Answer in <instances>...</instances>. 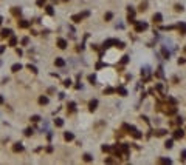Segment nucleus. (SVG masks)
Wrapping results in <instances>:
<instances>
[{
  "label": "nucleus",
  "mask_w": 186,
  "mask_h": 165,
  "mask_svg": "<svg viewBox=\"0 0 186 165\" xmlns=\"http://www.w3.org/2000/svg\"><path fill=\"white\" fill-rule=\"evenodd\" d=\"M116 46H118V48H120V49H122V48H124V43H122V42H118V43H116Z\"/></svg>",
  "instance_id": "obj_36"
},
{
  "label": "nucleus",
  "mask_w": 186,
  "mask_h": 165,
  "mask_svg": "<svg viewBox=\"0 0 186 165\" xmlns=\"http://www.w3.org/2000/svg\"><path fill=\"white\" fill-rule=\"evenodd\" d=\"M3 102H5V99H3V96H0V105H2Z\"/></svg>",
  "instance_id": "obj_50"
},
{
  "label": "nucleus",
  "mask_w": 186,
  "mask_h": 165,
  "mask_svg": "<svg viewBox=\"0 0 186 165\" xmlns=\"http://www.w3.org/2000/svg\"><path fill=\"white\" fill-rule=\"evenodd\" d=\"M20 70H22V65H20V63H14V65L11 66V71H12V73H19Z\"/></svg>",
  "instance_id": "obj_12"
},
{
  "label": "nucleus",
  "mask_w": 186,
  "mask_h": 165,
  "mask_svg": "<svg viewBox=\"0 0 186 165\" xmlns=\"http://www.w3.org/2000/svg\"><path fill=\"white\" fill-rule=\"evenodd\" d=\"M175 9L177 11H183V6H181V5H175Z\"/></svg>",
  "instance_id": "obj_43"
},
{
  "label": "nucleus",
  "mask_w": 186,
  "mask_h": 165,
  "mask_svg": "<svg viewBox=\"0 0 186 165\" xmlns=\"http://www.w3.org/2000/svg\"><path fill=\"white\" fill-rule=\"evenodd\" d=\"M39 103L40 105H46V103H48V97H46V96H40L39 97Z\"/></svg>",
  "instance_id": "obj_15"
},
{
  "label": "nucleus",
  "mask_w": 186,
  "mask_h": 165,
  "mask_svg": "<svg viewBox=\"0 0 186 165\" xmlns=\"http://www.w3.org/2000/svg\"><path fill=\"white\" fill-rule=\"evenodd\" d=\"M45 9H46V14H50V16H53V14H54V11H53V6H46Z\"/></svg>",
  "instance_id": "obj_27"
},
{
  "label": "nucleus",
  "mask_w": 186,
  "mask_h": 165,
  "mask_svg": "<svg viewBox=\"0 0 186 165\" xmlns=\"http://www.w3.org/2000/svg\"><path fill=\"white\" fill-rule=\"evenodd\" d=\"M88 80H90L92 83H95V80H96V79H95V76H88Z\"/></svg>",
  "instance_id": "obj_42"
},
{
  "label": "nucleus",
  "mask_w": 186,
  "mask_h": 165,
  "mask_svg": "<svg viewBox=\"0 0 186 165\" xmlns=\"http://www.w3.org/2000/svg\"><path fill=\"white\" fill-rule=\"evenodd\" d=\"M33 134V128H27L25 130V136H31Z\"/></svg>",
  "instance_id": "obj_33"
},
{
  "label": "nucleus",
  "mask_w": 186,
  "mask_h": 165,
  "mask_svg": "<svg viewBox=\"0 0 186 165\" xmlns=\"http://www.w3.org/2000/svg\"><path fill=\"white\" fill-rule=\"evenodd\" d=\"M67 108H68V111H74V110H76V103L74 102H68Z\"/></svg>",
  "instance_id": "obj_19"
},
{
  "label": "nucleus",
  "mask_w": 186,
  "mask_h": 165,
  "mask_svg": "<svg viewBox=\"0 0 186 165\" xmlns=\"http://www.w3.org/2000/svg\"><path fill=\"white\" fill-rule=\"evenodd\" d=\"M54 65H56V66H64L65 60H64V59H61V57H57L56 60H54Z\"/></svg>",
  "instance_id": "obj_13"
},
{
  "label": "nucleus",
  "mask_w": 186,
  "mask_h": 165,
  "mask_svg": "<svg viewBox=\"0 0 186 165\" xmlns=\"http://www.w3.org/2000/svg\"><path fill=\"white\" fill-rule=\"evenodd\" d=\"M147 28H149V25L146 22H137V20H135V31L137 32H143V31H146Z\"/></svg>",
  "instance_id": "obj_1"
},
{
  "label": "nucleus",
  "mask_w": 186,
  "mask_h": 165,
  "mask_svg": "<svg viewBox=\"0 0 186 165\" xmlns=\"http://www.w3.org/2000/svg\"><path fill=\"white\" fill-rule=\"evenodd\" d=\"M185 53H186V46H185Z\"/></svg>",
  "instance_id": "obj_52"
},
{
  "label": "nucleus",
  "mask_w": 186,
  "mask_h": 165,
  "mask_svg": "<svg viewBox=\"0 0 186 165\" xmlns=\"http://www.w3.org/2000/svg\"><path fill=\"white\" fill-rule=\"evenodd\" d=\"M160 162H161V164H172V160L167 159V157H161V159H160Z\"/></svg>",
  "instance_id": "obj_26"
},
{
  "label": "nucleus",
  "mask_w": 186,
  "mask_h": 165,
  "mask_svg": "<svg viewBox=\"0 0 186 165\" xmlns=\"http://www.w3.org/2000/svg\"><path fill=\"white\" fill-rule=\"evenodd\" d=\"M82 159H84V162H92L93 160V157H92V154H88V153H85L82 156Z\"/></svg>",
  "instance_id": "obj_16"
},
{
  "label": "nucleus",
  "mask_w": 186,
  "mask_h": 165,
  "mask_svg": "<svg viewBox=\"0 0 186 165\" xmlns=\"http://www.w3.org/2000/svg\"><path fill=\"white\" fill-rule=\"evenodd\" d=\"M166 133H167L166 130H158V131H157V136H164Z\"/></svg>",
  "instance_id": "obj_32"
},
{
  "label": "nucleus",
  "mask_w": 186,
  "mask_h": 165,
  "mask_svg": "<svg viewBox=\"0 0 186 165\" xmlns=\"http://www.w3.org/2000/svg\"><path fill=\"white\" fill-rule=\"evenodd\" d=\"M164 147H166V148H172V147H174V141H172V139L166 141V142H164Z\"/></svg>",
  "instance_id": "obj_21"
},
{
  "label": "nucleus",
  "mask_w": 186,
  "mask_h": 165,
  "mask_svg": "<svg viewBox=\"0 0 186 165\" xmlns=\"http://www.w3.org/2000/svg\"><path fill=\"white\" fill-rule=\"evenodd\" d=\"M178 29H180L181 34H185V32H186V23H185V22H180V23H178Z\"/></svg>",
  "instance_id": "obj_14"
},
{
  "label": "nucleus",
  "mask_w": 186,
  "mask_h": 165,
  "mask_svg": "<svg viewBox=\"0 0 186 165\" xmlns=\"http://www.w3.org/2000/svg\"><path fill=\"white\" fill-rule=\"evenodd\" d=\"M28 26H29V23L27 20H20L19 22V28H28Z\"/></svg>",
  "instance_id": "obj_18"
},
{
  "label": "nucleus",
  "mask_w": 186,
  "mask_h": 165,
  "mask_svg": "<svg viewBox=\"0 0 186 165\" xmlns=\"http://www.w3.org/2000/svg\"><path fill=\"white\" fill-rule=\"evenodd\" d=\"M115 91L118 93V94H121V96H127V90H126L124 86H118Z\"/></svg>",
  "instance_id": "obj_11"
},
{
  "label": "nucleus",
  "mask_w": 186,
  "mask_h": 165,
  "mask_svg": "<svg viewBox=\"0 0 186 165\" xmlns=\"http://www.w3.org/2000/svg\"><path fill=\"white\" fill-rule=\"evenodd\" d=\"M161 51H163V56H164V57H166V59H169V53L166 51V48H163V49H161Z\"/></svg>",
  "instance_id": "obj_35"
},
{
  "label": "nucleus",
  "mask_w": 186,
  "mask_h": 165,
  "mask_svg": "<svg viewBox=\"0 0 186 165\" xmlns=\"http://www.w3.org/2000/svg\"><path fill=\"white\" fill-rule=\"evenodd\" d=\"M54 125H56V126H62V125H64V119H61V117H57V119L54 120Z\"/></svg>",
  "instance_id": "obj_20"
},
{
  "label": "nucleus",
  "mask_w": 186,
  "mask_h": 165,
  "mask_svg": "<svg viewBox=\"0 0 186 165\" xmlns=\"http://www.w3.org/2000/svg\"><path fill=\"white\" fill-rule=\"evenodd\" d=\"M39 120H40V116H37V114L31 116V122H39Z\"/></svg>",
  "instance_id": "obj_29"
},
{
  "label": "nucleus",
  "mask_w": 186,
  "mask_h": 165,
  "mask_svg": "<svg viewBox=\"0 0 186 165\" xmlns=\"http://www.w3.org/2000/svg\"><path fill=\"white\" fill-rule=\"evenodd\" d=\"M118 43V40H115V39H109L107 42H104V48H110L112 45H116Z\"/></svg>",
  "instance_id": "obj_6"
},
{
  "label": "nucleus",
  "mask_w": 186,
  "mask_h": 165,
  "mask_svg": "<svg viewBox=\"0 0 186 165\" xmlns=\"http://www.w3.org/2000/svg\"><path fill=\"white\" fill-rule=\"evenodd\" d=\"M17 45V39L14 36H9V46H16Z\"/></svg>",
  "instance_id": "obj_17"
},
{
  "label": "nucleus",
  "mask_w": 186,
  "mask_h": 165,
  "mask_svg": "<svg viewBox=\"0 0 186 165\" xmlns=\"http://www.w3.org/2000/svg\"><path fill=\"white\" fill-rule=\"evenodd\" d=\"M12 14H14V16H20V12H22V11H20V8H12Z\"/></svg>",
  "instance_id": "obj_25"
},
{
  "label": "nucleus",
  "mask_w": 186,
  "mask_h": 165,
  "mask_svg": "<svg viewBox=\"0 0 186 165\" xmlns=\"http://www.w3.org/2000/svg\"><path fill=\"white\" fill-rule=\"evenodd\" d=\"M64 85H65V86H70V85H71V80H70V79H67L65 82H64Z\"/></svg>",
  "instance_id": "obj_40"
},
{
  "label": "nucleus",
  "mask_w": 186,
  "mask_h": 165,
  "mask_svg": "<svg viewBox=\"0 0 186 165\" xmlns=\"http://www.w3.org/2000/svg\"><path fill=\"white\" fill-rule=\"evenodd\" d=\"M146 8H147V2H144V3L140 5V11H146Z\"/></svg>",
  "instance_id": "obj_31"
},
{
  "label": "nucleus",
  "mask_w": 186,
  "mask_h": 165,
  "mask_svg": "<svg viewBox=\"0 0 186 165\" xmlns=\"http://www.w3.org/2000/svg\"><path fill=\"white\" fill-rule=\"evenodd\" d=\"M71 20L78 23V22H81V20H82V17H81V14H78V16H73V17H71Z\"/></svg>",
  "instance_id": "obj_23"
},
{
  "label": "nucleus",
  "mask_w": 186,
  "mask_h": 165,
  "mask_svg": "<svg viewBox=\"0 0 186 165\" xmlns=\"http://www.w3.org/2000/svg\"><path fill=\"white\" fill-rule=\"evenodd\" d=\"M167 100H169V102H171V103H174V105L177 103V100L174 99V97H167Z\"/></svg>",
  "instance_id": "obj_39"
},
{
  "label": "nucleus",
  "mask_w": 186,
  "mask_h": 165,
  "mask_svg": "<svg viewBox=\"0 0 186 165\" xmlns=\"http://www.w3.org/2000/svg\"><path fill=\"white\" fill-rule=\"evenodd\" d=\"M27 68H28L29 71H31V73H33V74H36V73H37V68H36V66H34V65H31V63H29V65L27 66Z\"/></svg>",
  "instance_id": "obj_22"
},
{
  "label": "nucleus",
  "mask_w": 186,
  "mask_h": 165,
  "mask_svg": "<svg viewBox=\"0 0 186 165\" xmlns=\"http://www.w3.org/2000/svg\"><path fill=\"white\" fill-rule=\"evenodd\" d=\"M12 151H14V153H20V151H23V145H22L20 142L14 143V147H12Z\"/></svg>",
  "instance_id": "obj_5"
},
{
  "label": "nucleus",
  "mask_w": 186,
  "mask_h": 165,
  "mask_svg": "<svg viewBox=\"0 0 186 165\" xmlns=\"http://www.w3.org/2000/svg\"><path fill=\"white\" fill-rule=\"evenodd\" d=\"M185 136V131L183 130H175L174 131V139H181Z\"/></svg>",
  "instance_id": "obj_7"
},
{
  "label": "nucleus",
  "mask_w": 186,
  "mask_h": 165,
  "mask_svg": "<svg viewBox=\"0 0 186 165\" xmlns=\"http://www.w3.org/2000/svg\"><path fill=\"white\" fill-rule=\"evenodd\" d=\"M183 63H186V59H178V65H183Z\"/></svg>",
  "instance_id": "obj_41"
},
{
  "label": "nucleus",
  "mask_w": 186,
  "mask_h": 165,
  "mask_svg": "<svg viewBox=\"0 0 186 165\" xmlns=\"http://www.w3.org/2000/svg\"><path fill=\"white\" fill-rule=\"evenodd\" d=\"M127 62H129V56H124L121 59V63H127Z\"/></svg>",
  "instance_id": "obj_34"
},
{
  "label": "nucleus",
  "mask_w": 186,
  "mask_h": 165,
  "mask_svg": "<svg viewBox=\"0 0 186 165\" xmlns=\"http://www.w3.org/2000/svg\"><path fill=\"white\" fill-rule=\"evenodd\" d=\"M181 160H186V150L181 151Z\"/></svg>",
  "instance_id": "obj_38"
},
{
  "label": "nucleus",
  "mask_w": 186,
  "mask_h": 165,
  "mask_svg": "<svg viewBox=\"0 0 186 165\" xmlns=\"http://www.w3.org/2000/svg\"><path fill=\"white\" fill-rule=\"evenodd\" d=\"M28 37H23V39H22V45H28Z\"/></svg>",
  "instance_id": "obj_37"
},
{
  "label": "nucleus",
  "mask_w": 186,
  "mask_h": 165,
  "mask_svg": "<svg viewBox=\"0 0 186 165\" xmlns=\"http://www.w3.org/2000/svg\"><path fill=\"white\" fill-rule=\"evenodd\" d=\"M181 122H183V119H181V117H177V124L181 125Z\"/></svg>",
  "instance_id": "obj_46"
},
{
  "label": "nucleus",
  "mask_w": 186,
  "mask_h": 165,
  "mask_svg": "<svg viewBox=\"0 0 186 165\" xmlns=\"http://www.w3.org/2000/svg\"><path fill=\"white\" fill-rule=\"evenodd\" d=\"M127 9H129V16H127V20H129V22L130 23H135V9H133V8H127Z\"/></svg>",
  "instance_id": "obj_2"
},
{
  "label": "nucleus",
  "mask_w": 186,
  "mask_h": 165,
  "mask_svg": "<svg viewBox=\"0 0 186 165\" xmlns=\"http://www.w3.org/2000/svg\"><path fill=\"white\" fill-rule=\"evenodd\" d=\"M104 93H105V94H112V93H115V90H113V88H110V86H107V88L104 90Z\"/></svg>",
  "instance_id": "obj_28"
},
{
  "label": "nucleus",
  "mask_w": 186,
  "mask_h": 165,
  "mask_svg": "<svg viewBox=\"0 0 186 165\" xmlns=\"http://www.w3.org/2000/svg\"><path fill=\"white\" fill-rule=\"evenodd\" d=\"M64 2H68V0H64Z\"/></svg>",
  "instance_id": "obj_53"
},
{
  "label": "nucleus",
  "mask_w": 186,
  "mask_h": 165,
  "mask_svg": "<svg viewBox=\"0 0 186 165\" xmlns=\"http://www.w3.org/2000/svg\"><path fill=\"white\" fill-rule=\"evenodd\" d=\"M104 66V63H98V65H96V70H99V68H102Z\"/></svg>",
  "instance_id": "obj_47"
},
{
  "label": "nucleus",
  "mask_w": 186,
  "mask_h": 165,
  "mask_svg": "<svg viewBox=\"0 0 186 165\" xmlns=\"http://www.w3.org/2000/svg\"><path fill=\"white\" fill-rule=\"evenodd\" d=\"M57 46L61 49H65L67 48V40L65 39H57Z\"/></svg>",
  "instance_id": "obj_8"
},
{
  "label": "nucleus",
  "mask_w": 186,
  "mask_h": 165,
  "mask_svg": "<svg viewBox=\"0 0 186 165\" xmlns=\"http://www.w3.org/2000/svg\"><path fill=\"white\" fill-rule=\"evenodd\" d=\"M44 3H45V0H37V5H39V6H42Z\"/></svg>",
  "instance_id": "obj_45"
},
{
  "label": "nucleus",
  "mask_w": 186,
  "mask_h": 165,
  "mask_svg": "<svg viewBox=\"0 0 186 165\" xmlns=\"http://www.w3.org/2000/svg\"><path fill=\"white\" fill-rule=\"evenodd\" d=\"M5 48H6V46H3V45H0V54H3V51H5Z\"/></svg>",
  "instance_id": "obj_44"
},
{
  "label": "nucleus",
  "mask_w": 186,
  "mask_h": 165,
  "mask_svg": "<svg viewBox=\"0 0 186 165\" xmlns=\"http://www.w3.org/2000/svg\"><path fill=\"white\" fill-rule=\"evenodd\" d=\"M11 34H12V31H11V29L5 28V29H2V32H0V37H2V39H6V37H9Z\"/></svg>",
  "instance_id": "obj_4"
},
{
  "label": "nucleus",
  "mask_w": 186,
  "mask_h": 165,
  "mask_svg": "<svg viewBox=\"0 0 186 165\" xmlns=\"http://www.w3.org/2000/svg\"><path fill=\"white\" fill-rule=\"evenodd\" d=\"M16 53H17V56H22V54H23L22 49H16Z\"/></svg>",
  "instance_id": "obj_48"
},
{
  "label": "nucleus",
  "mask_w": 186,
  "mask_h": 165,
  "mask_svg": "<svg viewBox=\"0 0 186 165\" xmlns=\"http://www.w3.org/2000/svg\"><path fill=\"white\" fill-rule=\"evenodd\" d=\"M112 17H113V14H112V12H105V16H104V19H105V20H112Z\"/></svg>",
  "instance_id": "obj_30"
},
{
  "label": "nucleus",
  "mask_w": 186,
  "mask_h": 165,
  "mask_svg": "<svg viewBox=\"0 0 186 165\" xmlns=\"http://www.w3.org/2000/svg\"><path fill=\"white\" fill-rule=\"evenodd\" d=\"M104 162H105V164H113V160H112V159H105Z\"/></svg>",
  "instance_id": "obj_49"
},
{
  "label": "nucleus",
  "mask_w": 186,
  "mask_h": 165,
  "mask_svg": "<svg viewBox=\"0 0 186 165\" xmlns=\"http://www.w3.org/2000/svg\"><path fill=\"white\" fill-rule=\"evenodd\" d=\"M101 150H102L104 153H110V151H112V147H109V145H102V148H101Z\"/></svg>",
  "instance_id": "obj_24"
},
{
  "label": "nucleus",
  "mask_w": 186,
  "mask_h": 165,
  "mask_svg": "<svg viewBox=\"0 0 186 165\" xmlns=\"http://www.w3.org/2000/svg\"><path fill=\"white\" fill-rule=\"evenodd\" d=\"M98 99H93V100H90V103H88V110H90V111H95L96 108H98Z\"/></svg>",
  "instance_id": "obj_3"
},
{
  "label": "nucleus",
  "mask_w": 186,
  "mask_h": 165,
  "mask_svg": "<svg viewBox=\"0 0 186 165\" xmlns=\"http://www.w3.org/2000/svg\"><path fill=\"white\" fill-rule=\"evenodd\" d=\"M154 22L155 23H161L163 22V16L160 14V12H155V14H154Z\"/></svg>",
  "instance_id": "obj_9"
},
{
  "label": "nucleus",
  "mask_w": 186,
  "mask_h": 165,
  "mask_svg": "<svg viewBox=\"0 0 186 165\" xmlns=\"http://www.w3.org/2000/svg\"><path fill=\"white\" fill-rule=\"evenodd\" d=\"M2 22H3V19H2V17H0V25H2Z\"/></svg>",
  "instance_id": "obj_51"
},
{
  "label": "nucleus",
  "mask_w": 186,
  "mask_h": 165,
  "mask_svg": "<svg viewBox=\"0 0 186 165\" xmlns=\"http://www.w3.org/2000/svg\"><path fill=\"white\" fill-rule=\"evenodd\" d=\"M64 139L67 142H70V141H73V139H74V134L70 133V131H67V133H64Z\"/></svg>",
  "instance_id": "obj_10"
}]
</instances>
